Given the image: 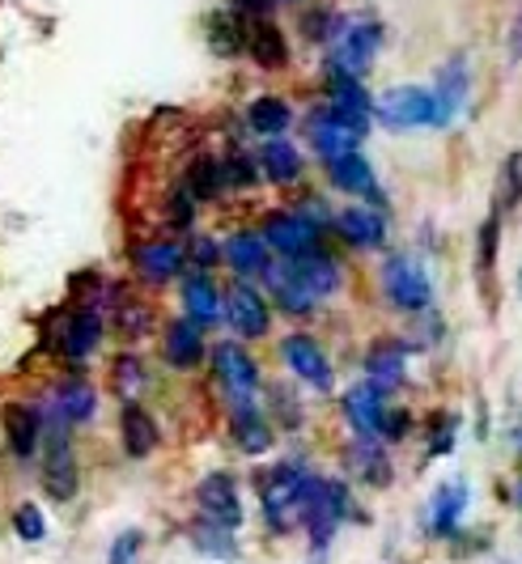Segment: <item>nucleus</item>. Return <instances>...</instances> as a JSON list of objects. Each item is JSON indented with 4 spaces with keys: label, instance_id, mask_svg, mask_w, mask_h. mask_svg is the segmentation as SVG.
<instances>
[{
    "label": "nucleus",
    "instance_id": "obj_25",
    "mask_svg": "<svg viewBox=\"0 0 522 564\" xmlns=\"http://www.w3.org/2000/svg\"><path fill=\"white\" fill-rule=\"evenodd\" d=\"M226 437L242 458H263L276 451V424L268 421L263 403H233L226 408Z\"/></svg>",
    "mask_w": 522,
    "mask_h": 564
},
{
    "label": "nucleus",
    "instance_id": "obj_27",
    "mask_svg": "<svg viewBox=\"0 0 522 564\" xmlns=\"http://www.w3.org/2000/svg\"><path fill=\"white\" fill-rule=\"evenodd\" d=\"M345 471L348 480H357L361 488H391L395 484V463H391V446L382 437H348L345 446Z\"/></svg>",
    "mask_w": 522,
    "mask_h": 564
},
{
    "label": "nucleus",
    "instance_id": "obj_26",
    "mask_svg": "<svg viewBox=\"0 0 522 564\" xmlns=\"http://www.w3.org/2000/svg\"><path fill=\"white\" fill-rule=\"evenodd\" d=\"M387 412H391V395L382 387H374L370 378H361V382L340 391V416H345L352 437H382Z\"/></svg>",
    "mask_w": 522,
    "mask_h": 564
},
{
    "label": "nucleus",
    "instance_id": "obj_28",
    "mask_svg": "<svg viewBox=\"0 0 522 564\" xmlns=\"http://www.w3.org/2000/svg\"><path fill=\"white\" fill-rule=\"evenodd\" d=\"M255 158H260L263 183H268V187H276V192H293V187H302V183H306L311 158H306V149H302L297 141H290V137L260 141Z\"/></svg>",
    "mask_w": 522,
    "mask_h": 564
},
{
    "label": "nucleus",
    "instance_id": "obj_46",
    "mask_svg": "<svg viewBox=\"0 0 522 564\" xmlns=\"http://www.w3.org/2000/svg\"><path fill=\"white\" fill-rule=\"evenodd\" d=\"M183 247H187V268L192 272H221V238L217 234H204V229H192L187 238H183Z\"/></svg>",
    "mask_w": 522,
    "mask_h": 564
},
{
    "label": "nucleus",
    "instance_id": "obj_48",
    "mask_svg": "<svg viewBox=\"0 0 522 564\" xmlns=\"http://www.w3.org/2000/svg\"><path fill=\"white\" fill-rule=\"evenodd\" d=\"M145 543H149V535L141 531V527H123V531L111 539L107 561H102V564H141V556H145Z\"/></svg>",
    "mask_w": 522,
    "mask_h": 564
},
{
    "label": "nucleus",
    "instance_id": "obj_54",
    "mask_svg": "<svg viewBox=\"0 0 522 564\" xmlns=\"http://www.w3.org/2000/svg\"><path fill=\"white\" fill-rule=\"evenodd\" d=\"M519 297H522V268H519Z\"/></svg>",
    "mask_w": 522,
    "mask_h": 564
},
{
    "label": "nucleus",
    "instance_id": "obj_33",
    "mask_svg": "<svg viewBox=\"0 0 522 564\" xmlns=\"http://www.w3.org/2000/svg\"><path fill=\"white\" fill-rule=\"evenodd\" d=\"M247 59L263 73L290 68V39L272 18H247Z\"/></svg>",
    "mask_w": 522,
    "mask_h": 564
},
{
    "label": "nucleus",
    "instance_id": "obj_38",
    "mask_svg": "<svg viewBox=\"0 0 522 564\" xmlns=\"http://www.w3.org/2000/svg\"><path fill=\"white\" fill-rule=\"evenodd\" d=\"M178 183H183L192 196L200 199V204H221V199L230 196V192H226V170H221V153H196V158L183 166Z\"/></svg>",
    "mask_w": 522,
    "mask_h": 564
},
{
    "label": "nucleus",
    "instance_id": "obj_11",
    "mask_svg": "<svg viewBox=\"0 0 522 564\" xmlns=\"http://www.w3.org/2000/svg\"><path fill=\"white\" fill-rule=\"evenodd\" d=\"M276 357L281 369L290 373L297 387L315 391V395H336V361L327 352L315 332H290V336L276 339Z\"/></svg>",
    "mask_w": 522,
    "mask_h": 564
},
{
    "label": "nucleus",
    "instance_id": "obj_3",
    "mask_svg": "<svg viewBox=\"0 0 522 564\" xmlns=\"http://www.w3.org/2000/svg\"><path fill=\"white\" fill-rule=\"evenodd\" d=\"M361 518L357 513V497H352V484L340 476H323L315 471L306 492H302V506H297V531L306 535L311 556H327V547L336 543L340 527Z\"/></svg>",
    "mask_w": 522,
    "mask_h": 564
},
{
    "label": "nucleus",
    "instance_id": "obj_6",
    "mask_svg": "<svg viewBox=\"0 0 522 564\" xmlns=\"http://www.w3.org/2000/svg\"><path fill=\"white\" fill-rule=\"evenodd\" d=\"M208 369H213V387L226 408L233 403H260L263 395V366L260 357L251 352V344L242 339H217L213 352H208Z\"/></svg>",
    "mask_w": 522,
    "mask_h": 564
},
{
    "label": "nucleus",
    "instance_id": "obj_34",
    "mask_svg": "<svg viewBox=\"0 0 522 564\" xmlns=\"http://www.w3.org/2000/svg\"><path fill=\"white\" fill-rule=\"evenodd\" d=\"M107 323H111V332H116L128 348H137V344H145V339H153L157 332H162L157 306H153V302H145L141 293H128L116 311L107 314Z\"/></svg>",
    "mask_w": 522,
    "mask_h": 564
},
{
    "label": "nucleus",
    "instance_id": "obj_42",
    "mask_svg": "<svg viewBox=\"0 0 522 564\" xmlns=\"http://www.w3.org/2000/svg\"><path fill=\"white\" fill-rule=\"evenodd\" d=\"M459 429H464L459 412H434V416L425 421V429H421V433H425V463L455 454V446H459Z\"/></svg>",
    "mask_w": 522,
    "mask_h": 564
},
{
    "label": "nucleus",
    "instance_id": "obj_24",
    "mask_svg": "<svg viewBox=\"0 0 522 564\" xmlns=\"http://www.w3.org/2000/svg\"><path fill=\"white\" fill-rule=\"evenodd\" d=\"M192 501H196V513L213 518V522H226L233 531H242L247 522V506H242V488L233 480V471H208L200 476V484L192 488Z\"/></svg>",
    "mask_w": 522,
    "mask_h": 564
},
{
    "label": "nucleus",
    "instance_id": "obj_35",
    "mask_svg": "<svg viewBox=\"0 0 522 564\" xmlns=\"http://www.w3.org/2000/svg\"><path fill=\"white\" fill-rule=\"evenodd\" d=\"M204 43L217 59H238L247 56V18L226 4V9H213L204 18Z\"/></svg>",
    "mask_w": 522,
    "mask_h": 564
},
{
    "label": "nucleus",
    "instance_id": "obj_19",
    "mask_svg": "<svg viewBox=\"0 0 522 564\" xmlns=\"http://www.w3.org/2000/svg\"><path fill=\"white\" fill-rule=\"evenodd\" d=\"M323 178H327V187H331L336 196L361 199V204H378V208H391V199H387V192H382L378 170H374V162L366 158V149H352V153L331 158V162L323 166Z\"/></svg>",
    "mask_w": 522,
    "mask_h": 564
},
{
    "label": "nucleus",
    "instance_id": "obj_7",
    "mask_svg": "<svg viewBox=\"0 0 522 564\" xmlns=\"http://www.w3.org/2000/svg\"><path fill=\"white\" fill-rule=\"evenodd\" d=\"M387 30L378 18L361 13V18H345V30L331 39L327 56H323V77H361L374 68L378 52H382Z\"/></svg>",
    "mask_w": 522,
    "mask_h": 564
},
{
    "label": "nucleus",
    "instance_id": "obj_44",
    "mask_svg": "<svg viewBox=\"0 0 522 564\" xmlns=\"http://www.w3.org/2000/svg\"><path fill=\"white\" fill-rule=\"evenodd\" d=\"M493 208L505 217V213H519L522 208V149L505 153V162L497 170V192H493Z\"/></svg>",
    "mask_w": 522,
    "mask_h": 564
},
{
    "label": "nucleus",
    "instance_id": "obj_29",
    "mask_svg": "<svg viewBox=\"0 0 522 564\" xmlns=\"http://www.w3.org/2000/svg\"><path fill=\"white\" fill-rule=\"evenodd\" d=\"M116 429H119V451H123L128 463H145L149 454L162 446V424L145 408V399L119 403Z\"/></svg>",
    "mask_w": 522,
    "mask_h": 564
},
{
    "label": "nucleus",
    "instance_id": "obj_4",
    "mask_svg": "<svg viewBox=\"0 0 522 564\" xmlns=\"http://www.w3.org/2000/svg\"><path fill=\"white\" fill-rule=\"evenodd\" d=\"M315 476V467L302 454H281L276 463H268L255 476V506H260V522L272 539H285L297 531V506L302 492Z\"/></svg>",
    "mask_w": 522,
    "mask_h": 564
},
{
    "label": "nucleus",
    "instance_id": "obj_20",
    "mask_svg": "<svg viewBox=\"0 0 522 564\" xmlns=\"http://www.w3.org/2000/svg\"><path fill=\"white\" fill-rule=\"evenodd\" d=\"M467 506H471V484L464 476H450V480H442L429 492V501H425V518H421V531L425 539H459L464 535V518H467Z\"/></svg>",
    "mask_w": 522,
    "mask_h": 564
},
{
    "label": "nucleus",
    "instance_id": "obj_31",
    "mask_svg": "<svg viewBox=\"0 0 522 564\" xmlns=\"http://www.w3.org/2000/svg\"><path fill=\"white\" fill-rule=\"evenodd\" d=\"M183 535H187V543H192L196 556H204V561H213V564H238V556H242V539H238V531L226 527V522L204 518V513L187 518Z\"/></svg>",
    "mask_w": 522,
    "mask_h": 564
},
{
    "label": "nucleus",
    "instance_id": "obj_53",
    "mask_svg": "<svg viewBox=\"0 0 522 564\" xmlns=\"http://www.w3.org/2000/svg\"><path fill=\"white\" fill-rule=\"evenodd\" d=\"M276 4H302V0H276Z\"/></svg>",
    "mask_w": 522,
    "mask_h": 564
},
{
    "label": "nucleus",
    "instance_id": "obj_16",
    "mask_svg": "<svg viewBox=\"0 0 522 564\" xmlns=\"http://www.w3.org/2000/svg\"><path fill=\"white\" fill-rule=\"evenodd\" d=\"M331 238H336L345 251H357V254L387 251V242H391V208L352 199L345 208H336V217H331Z\"/></svg>",
    "mask_w": 522,
    "mask_h": 564
},
{
    "label": "nucleus",
    "instance_id": "obj_1",
    "mask_svg": "<svg viewBox=\"0 0 522 564\" xmlns=\"http://www.w3.org/2000/svg\"><path fill=\"white\" fill-rule=\"evenodd\" d=\"M260 284L268 289L276 314H285L293 323H306L327 302H336L345 293L348 268L331 247H315V251L293 254V259H276Z\"/></svg>",
    "mask_w": 522,
    "mask_h": 564
},
{
    "label": "nucleus",
    "instance_id": "obj_17",
    "mask_svg": "<svg viewBox=\"0 0 522 564\" xmlns=\"http://www.w3.org/2000/svg\"><path fill=\"white\" fill-rule=\"evenodd\" d=\"M0 433H4V451L18 467H34L43 454L47 437V416L39 399H9L0 412Z\"/></svg>",
    "mask_w": 522,
    "mask_h": 564
},
{
    "label": "nucleus",
    "instance_id": "obj_47",
    "mask_svg": "<svg viewBox=\"0 0 522 564\" xmlns=\"http://www.w3.org/2000/svg\"><path fill=\"white\" fill-rule=\"evenodd\" d=\"M9 531L22 539V543H43L47 539V513L39 501H18L9 509Z\"/></svg>",
    "mask_w": 522,
    "mask_h": 564
},
{
    "label": "nucleus",
    "instance_id": "obj_51",
    "mask_svg": "<svg viewBox=\"0 0 522 564\" xmlns=\"http://www.w3.org/2000/svg\"><path fill=\"white\" fill-rule=\"evenodd\" d=\"M226 4H233L242 18H272V4L276 0H226Z\"/></svg>",
    "mask_w": 522,
    "mask_h": 564
},
{
    "label": "nucleus",
    "instance_id": "obj_12",
    "mask_svg": "<svg viewBox=\"0 0 522 564\" xmlns=\"http://www.w3.org/2000/svg\"><path fill=\"white\" fill-rule=\"evenodd\" d=\"M233 339L242 344H260L272 336L276 327V306L268 297L260 281H226V323H221Z\"/></svg>",
    "mask_w": 522,
    "mask_h": 564
},
{
    "label": "nucleus",
    "instance_id": "obj_13",
    "mask_svg": "<svg viewBox=\"0 0 522 564\" xmlns=\"http://www.w3.org/2000/svg\"><path fill=\"white\" fill-rule=\"evenodd\" d=\"M255 229L263 234V242L272 247L276 259H293V254H306V251H315V247H327V226H319L315 217H306L297 204L263 208Z\"/></svg>",
    "mask_w": 522,
    "mask_h": 564
},
{
    "label": "nucleus",
    "instance_id": "obj_45",
    "mask_svg": "<svg viewBox=\"0 0 522 564\" xmlns=\"http://www.w3.org/2000/svg\"><path fill=\"white\" fill-rule=\"evenodd\" d=\"M204 204L183 183H174L171 192H166V229H171L174 238H187L192 229H196V213H200Z\"/></svg>",
    "mask_w": 522,
    "mask_h": 564
},
{
    "label": "nucleus",
    "instance_id": "obj_22",
    "mask_svg": "<svg viewBox=\"0 0 522 564\" xmlns=\"http://www.w3.org/2000/svg\"><path fill=\"white\" fill-rule=\"evenodd\" d=\"M412 357H416L412 339L378 336V339H370V344H366V352H361V378H370V382H374V387H382L387 395H395V391L407 382Z\"/></svg>",
    "mask_w": 522,
    "mask_h": 564
},
{
    "label": "nucleus",
    "instance_id": "obj_32",
    "mask_svg": "<svg viewBox=\"0 0 522 564\" xmlns=\"http://www.w3.org/2000/svg\"><path fill=\"white\" fill-rule=\"evenodd\" d=\"M297 111H293L290 98L281 94H255L247 107H242V128L255 137V141H272V137H290Z\"/></svg>",
    "mask_w": 522,
    "mask_h": 564
},
{
    "label": "nucleus",
    "instance_id": "obj_9",
    "mask_svg": "<svg viewBox=\"0 0 522 564\" xmlns=\"http://www.w3.org/2000/svg\"><path fill=\"white\" fill-rule=\"evenodd\" d=\"M43 416L56 424H68V429H86V424L98 421V408H102V391H98V382L81 373V369H64L56 373L47 387H43Z\"/></svg>",
    "mask_w": 522,
    "mask_h": 564
},
{
    "label": "nucleus",
    "instance_id": "obj_30",
    "mask_svg": "<svg viewBox=\"0 0 522 564\" xmlns=\"http://www.w3.org/2000/svg\"><path fill=\"white\" fill-rule=\"evenodd\" d=\"M434 102H437V132L442 128H450L459 115H464L467 98H471V64H467L464 52H455V56L446 59L442 68L434 73Z\"/></svg>",
    "mask_w": 522,
    "mask_h": 564
},
{
    "label": "nucleus",
    "instance_id": "obj_18",
    "mask_svg": "<svg viewBox=\"0 0 522 564\" xmlns=\"http://www.w3.org/2000/svg\"><path fill=\"white\" fill-rule=\"evenodd\" d=\"M208 352H213V339L200 323L192 318H166L162 332H157V357L171 373H200L208 369Z\"/></svg>",
    "mask_w": 522,
    "mask_h": 564
},
{
    "label": "nucleus",
    "instance_id": "obj_37",
    "mask_svg": "<svg viewBox=\"0 0 522 564\" xmlns=\"http://www.w3.org/2000/svg\"><path fill=\"white\" fill-rule=\"evenodd\" d=\"M323 102L357 123H374V94L361 77H323Z\"/></svg>",
    "mask_w": 522,
    "mask_h": 564
},
{
    "label": "nucleus",
    "instance_id": "obj_23",
    "mask_svg": "<svg viewBox=\"0 0 522 564\" xmlns=\"http://www.w3.org/2000/svg\"><path fill=\"white\" fill-rule=\"evenodd\" d=\"M272 263H276V254L255 226H238L221 238V268L233 281H263Z\"/></svg>",
    "mask_w": 522,
    "mask_h": 564
},
{
    "label": "nucleus",
    "instance_id": "obj_21",
    "mask_svg": "<svg viewBox=\"0 0 522 564\" xmlns=\"http://www.w3.org/2000/svg\"><path fill=\"white\" fill-rule=\"evenodd\" d=\"M174 297H178V314L200 323L204 332H217L226 323V281H217L213 272H192L174 284Z\"/></svg>",
    "mask_w": 522,
    "mask_h": 564
},
{
    "label": "nucleus",
    "instance_id": "obj_14",
    "mask_svg": "<svg viewBox=\"0 0 522 564\" xmlns=\"http://www.w3.org/2000/svg\"><path fill=\"white\" fill-rule=\"evenodd\" d=\"M374 123L387 132H437V102L429 85H391L374 98Z\"/></svg>",
    "mask_w": 522,
    "mask_h": 564
},
{
    "label": "nucleus",
    "instance_id": "obj_10",
    "mask_svg": "<svg viewBox=\"0 0 522 564\" xmlns=\"http://www.w3.org/2000/svg\"><path fill=\"white\" fill-rule=\"evenodd\" d=\"M370 132H374V123H357V119L340 115L336 107H327V102H315L311 111L302 115L306 153H311L319 166H327V162H331V158H340V153L361 149Z\"/></svg>",
    "mask_w": 522,
    "mask_h": 564
},
{
    "label": "nucleus",
    "instance_id": "obj_55",
    "mask_svg": "<svg viewBox=\"0 0 522 564\" xmlns=\"http://www.w3.org/2000/svg\"><path fill=\"white\" fill-rule=\"evenodd\" d=\"M311 564H327V561H323V556H315V561H311Z\"/></svg>",
    "mask_w": 522,
    "mask_h": 564
},
{
    "label": "nucleus",
    "instance_id": "obj_2",
    "mask_svg": "<svg viewBox=\"0 0 522 564\" xmlns=\"http://www.w3.org/2000/svg\"><path fill=\"white\" fill-rule=\"evenodd\" d=\"M43 348L59 369H81L86 373L89 361L102 352V344L111 336L107 314L86 306V302H64L56 311L43 314Z\"/></svg>",
    "mask_w": 522,
    "mask_h": 564
},
{
    "label": "nucleus",
    "instance_id": "obj_15",
    "mask_svg": "<svg viewBox=\"0 0 522 564\" xmlns=\"http://www.w3.org/2000/svg\"><path fill=\"white\" fill-rule=\"evenodd\" d=\"M128 268L141 289H171L187 276V247L183 238H141L132 251H128Z\"/></svg>",
    "mask_w": 522,
    "mask_h": 564
},
{
    "label": "nucleus",
    "instance_id": "obj_50",
    "mask_svg": "<svg viewBox=\"0 0 522 564\" xmlns=\"http://www.w3.org/2000/svg\"><path fill=\"white\" fill-rule=\"evenodd\" d=\"M505 64H522V4L510 18V30H505Z\"/></svg>",
    "mask_w": 522,
    "mask_h": 564
},
{
    "label": "nucleus",
    "instance_id": "obj_36",
    "mask_svg": "<svg viewBox=\"0 0 522 564\" xmlns=\"http://www.w3.org/2000/svg\"><path fill=\"white\" fill-rule=\"evenodd\" d=\"M107 378H111V395H116V403L145 399L149 387H153V369H149V361L137 352V348H119L116 357H111Z\"/></svg>",
    "mask_w": 522,
    "mask_h": 564
},
{
    "label": "nucleus",
    "instance_id": "obj_52",
    "mask_svg": "<svg viewBox=\"0 0 522 564\" xmlns=\"http://www.w3.org/2000/svg\"><path fill=\"white\" fill-rule=\"evenodd\" d=\"M510 501H514V509H519V513H522V480L514 484V488H510Z\"/></svg>",
    "mask_w": 522,
    "mask_h": 564
},
{
    "label": "nucleus",
    "instance_id": "obj_43",
    "mask_svg": "<svg viewBox=\"0 0 522 564\" xmlns=\"http://www.w3.org/2000/svg\"><path fill=\"white\" fill-rule=\"evenodd\" d=\"M497 254H501V213H489L476 229V281L489 289L497 272Z\"/></svg>",
    "mask_w": 522,
    "mask_h": 564
},
{
    "label": "nucleus",
    "instance_id": "obj_40",
    "mask_svg": "<svg viewBox=\"0 0 522 564\" xmlns=\"http://www.w3.org/2000/svg\"><path fill=\"white\" fill-rule=\"evenodd\" d=\"M221 170H226V192L230 196H251L263 187V170L255 149H226L221 153Z\"/></svg>",
    "mask_w": 522,
    "mask_h": 564
},
{
    "label": "nucleus",
    "instance_id": "obj_8",
    "mask_svg": "<svg viewBox=\"0 0 522 564\" xmlns=\"http://www.w3.org/2000/svg\"><path fill=\"white\" fill-rule=\"evenodd\" d=\"M39 484L56 506H73L81 492V463H77V429L47 421L43 454H39Z\"/></svg>",
    "mask_w": 522,
    "mask_h": 564
},
{
    "label": "nucleus",
    "instance_id": "obj_49",
    "mask_svg": "<svg viewBox=\"0 0 522 564\" xmlns=\"http://www.w3.org/2000/svg\"><path fill=\"white\" fill-rule=\"evenodd\" d=\"M412 433H416V416H412L407 408H395V403H391V412H387V421H382V442H387V446H404Z\"/></svg>",
    "mask_w": 522,
    "mask_h": 564
},
{
    "label": "nucleus",
    "instance_id": "obj_41",
    "mask_svg": "<svg viewBox=\"0 0 522 564\" xmlns=\"http://www.w3.org/2000/svg\"><path fill=\"white\" fill-rule=\"evenodd\" d=\"M345 30V18H340V9H331V4H311V9H302V18H297V34H302V43H311V47H331V39Z\"/></svg>",
    "mask_w": 522,
    "mask_h": 564
},
{
    "label": "nucleus",
    "instance_id": "obj_39",
    "mask_svg": "<svg viewBox=\"0 0 522 564\" xmlns=\"http://www.w3.org/2000/svg\"><path fill=\"white\" fill-rule=\"evenodd\" d=\"M263 412H268V421L276 424V433H302L306 429V395L290 387V382H272V387H263Z\"/></svg>",
    "mask_w": 522,
    "mask_h": 564
},
{
    "label": "nucleus",
    "instance_id": "obj_5",
    "mask_svg": "<svg viewBox=\"0 0 522 564\" xmlns=\"http://www.w3.org/2000/svg\"><path fill=\"white\" fill-rule=\"evenodd\" d=\"M378 297L404 318L434 311V276L416 251H387L378 259Z\"/></svg>",
    "mask_w": 522,
    "mask_h": 564
}]
</instances>
